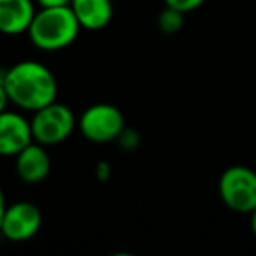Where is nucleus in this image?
Instances as JSON below:
<instances>
[{
	"label": "nucleus",
	"instance_id": "nucleus-1",
	"mask_svg": "<svg viewBox=\"0 0 256 256\" xmlns=\"http://www.w3.org/2000/svg\"><path fill=\"white\" fill-rule=\"evenodd\" d=\"M2 82L8 92L9 102L30 112L42 109L58 96L56 78L40 62H18L2 74Z\"/></svg>",
	"mask_w": 256,
	"mask_h": 256
},
{
	"label": "nucleus",
	"instance_id": "nucleus-2",
	"mask_svg": "<svg viewBox=\"0 0 256 256\" xmlns=\"http://www.w3.org/2000/svg\"><path fill=\"white\" fill-rule=\"evenodd\" d=\"M79 25L70 4L42 8L30 23L28 36L40 51H60L68 48L79 36Z\"/></svg>",
	"mask_w": 256,
	"mask_h": 256
},
{
	"label": "nucleus",
	"instance_id": "nucleus-3",
	"mask_svg": "<svg viewBox=\"0 0 256 256\" xmlns=\"http://www.w3.org/2000/svg\"><path fill=\"white\" fill-rule=\"evenodd\" d=\"M76 124H78V120L70 107L56 100L36 110L30 120L34 140L42 146H54V144H62L64 140H67L74 132Z\"/></svg>",
	"mask_w": 256,
	"mask_h": 256
},
{
	"label": "nucleus",
	"instance_id": "nucleus-4",
	"mask_svg": "<svg viewBox=\"0 0 256 256\" xmlns=\"http://www.w3.org/2000/svg\"><path fill=\"white\" fill-rule=\"evenodd\" d=\"M220 196L228 209L249 214L256 207V172L244 165H234L223 170L218 182Z\"/></svg>",
	"mask_w": 256,
	"mask_h": 256
},
{
	"label": "nucleus",
	"instance_id": "nucleus-5",
	"mask_svg": "<svg viewBox=\"0 0 256 256\" xmlns=\"http://www.w3.org/2000/svg\"><path fill=\"white\" fill-rule=\"evenodd\" d=\"M82 137L96 144L112 142L124 130V116L116 106L98 102L82 110L78 120Z\"/></svg>",
	"mask_w": 256,
	"mask_h": 256
},
{
	"label": "nucleus",
	"instance_id": "nucleus-6",
	"mask_svg": "<svg viewBox=\"0 0 256 256\" xmlns=\"http://www.w3.org/2000/svg\"><path fill=\"white\" fill-rule=\"evenodd\" d=\"M42 226V212L32 202H16L8 206L4 220L0 224V234L8 240L23 242L37 235Z\"/></svg>",
	"mask_w": 256,
	"mask_h": 256
},
{
	"label": "nucleus",
	"instance_id": "nucleus-7",
	"mask_svg": "<svg viewBox=\"0 0 256 256\" xmlns=\"http://www.w3.org/2000/svg\"><path fill=\"white\" fill-rule=\"evenodd\" d=\"M32 140L30 120L8 109L0 112V156H16Z\"/></svg>",
	"mask_w": 256,
	"mask_h": 256
},
{
	"label": "nucleus",
	"instance_id": "nucleus-8",
	"mask_svg": "<svg viewBox=\"0 0 256 256\" xmlns=\"http://www.w3.org/2000/svg\"><path fill=\"white\" fill-rule=\"evenodd\" d=\"M51 172V160L46 151V146L32 142L25 146L16 154V174L25 182H40L50 176Z\"/></svg>",
	"mask_w": 256,
	"mask_h": 256
},
{
	"label": "nucleus",
	"instance_id": "nucleus-9",
	"mask_svg": "<svg viewBox=\"0 0 256 256\" xmlns=\"http://www.w3.org/2000/svg\"><path fill=\"white\" fill-rule=\"evenodd\" d=\"M36 16L32 0H0V34L20 36L28 32Z\"/></svg>",
	"mask_w": 256,
	"mask_h": 256
},
{
	"label": "nucleus",
	"instance_id": "nucleus-10",
	"mask_svg": "<svg viewBox=\"0 0 256 256\" xmlns=\"http://www.w3.org/2000/svg\"><path fill=\"white\" fill-rule=\"evenodd\" d=\"M70 8L81 28L100 30L112 20L114 9L110 0H72Z\"/></svg>",
	"mask_w": 256,
	"mask_h": 256
},
{
	"label": "nucleus",
	"instance_id": "nucleus-11",
	"mask_svg": "<svg viewBox=\"0 0 256 256\" xmlns=\"http://www.w3.org/2000/svg\"><path fill=\"white\" fill-rule=\"evenodd\" d=\"M184 25V12L176 11L172 8H167L160 12V18H158V26L164 34H178L179 30Z\"/></svg>",
	"mask_w": 256,
	"mask_h": 256
},
{
	"label": "nucleus",
	"instance_id": "nucleus-12",
	"mask_svg": "<svg viewBox=\"0 0 256 256\" xmlns=\"http://www.w3.org/2000/svg\"><path fill=\"white\" fill-rule=\"evenodd\" d=\"M164 2L167 8H172L176 11H181L186 14V12H192L195 9H198L206 0H164Z\"/></svg>",
	"mask_w": 256,
	"mask_h": 256
},
{
	"label": "nucleus",
	"instance_id": "nucleus-13",
	"mask_svg": "<svg viewBox=\"0 0 256 256\" xmlns=\"http://www.w3.org/2000/svg\"><path fill=\"white\" fill-rule=\"evenodd\" d=\"M40 8H56V6H68L72 0H36Z\"/></svg>",
	"mask_w": 256,
	"mask_h": 256
},
{
	"label": "nucleus",
	"instance_id": "nucleus-14",
	"mask_svg": "<svg viewBox=\"0 0 256 256\" xmlns=\"http://www.w3.org/2000/svg\"><path fill=\"white\" fill-rule=\"evenodd\" d=\"M8 104H9V96H8V92H6V88H4L2 78H0V112L8 109Z\"/></svg>",
	"mask_w": 256,
	"mask_h": 256
},
{
	"label": "nucleus",
	"instance_id": "nucleus-15",
	"mask_svg": "<svg viewBox=\"0 0 256 256\" xmlns=\"http://www.w3.org/2000/svg\"><path fill=\"white\" fill-rule=\"evenodd\" d=\"M8 209V204H6V195H4V190L0 186V224H2V220H4V212Z\"/></svg>",
	"mask_w": 256,
	"mask_h": 256
},
{
	"label": "nucleus",
	"instance_id": "nucleus-16",
	"mask_svg": "<svg viewBox=\"0 0 256 256\" xmlns=\"http://www.w3.org/2000/svg\"><path fill=\"white\" fill-rule=\"evenodd\" d=\"M107 174H109V165L107 164H98V167H96V176H98L100 179H106Z\"/></svg>",
	"mask_w": 256,
	"mask_h": 256
},
{
	"label": "nucleus",
	"instance_id": "nucleus-17",
	"mask_svg": "<svg viewBox=\"0 0 256 256\" xmlns=\"http://www.w3.org/2000/svg\"><path fill=\"white\" fill-rule=\"evenodd\" d=\"M249 224H251V232L252 234H254V237H256V207L254 209L251 210V212H249Z\"/></svg>",
	"mask_w": 256,
	"mask_h": 256
}]
</instances>
